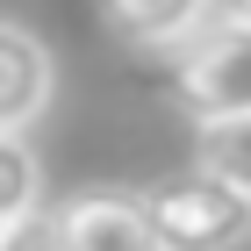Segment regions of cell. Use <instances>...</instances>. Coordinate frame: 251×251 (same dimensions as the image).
<instances>
[{
  "label": "cell",
  "instance_id": "2",
  "mask_svg": "<svg viewBox=\"0 0 251 251\" xmlns=\"http://www.w3.org/2000/svg\"><path fill=\"white\" fill-rule=\"evenodd\" d=\"M151 215L173 251H237L251 237V194L237 179H223L215 165H194V173L158 179L151 194Z\"/></svg>",
  "mask_w": 251,
  "mask_h": 251
},
{
  "label": "cell",
  "instance_id": "8",
  "mask_svg": "<svg viewBox=\"0 0 251 251\" xmlns=\"http://www.w3.org/2000/svg\"><path fill=\"white\" fill-rule=\"evenodd\" d=\"M0 251H72V244H65L58 215H29V223H7L0 230Z\"/></svg>",
  "mask_w": 251,
  "mask_h": 251
},
{
  "label": "cell",
  "instance_id": "4",
  "mask_svg": "<svg viewBox=\"0 0 251 251\" xmlns=\"http://www.w3.org/2000/svg\"><path fill=\"white\" fill-rule=\"evenodd\" d=\"M58 94V58L43 50L22 22L0 29V129H29Z\"/></svg>",
  "mask_w": 251,
  "mask_h": 251
},
{
  "label": "cell",
  "instance_id": "6",
  "mask_svg": "<svg viewBox=\"0 0 251 251\" xmlns=\"http://www.w3.org/2000/svg\"><path fill=\"white\" fill-rule=\"evenodd\" d=\"M36 215V158L22 144V129H0V230Z\"/></svg>",
  "mask_w": 251,
  "mask_h": 251
},
{
  "label": "cell",
  "instance_id": "7",
  "mask_svg": "<svg viewBox=\"0 0 251 251\" xmlns=\"http://www.w3.org/2000/svg\"><path fill=\"white\" fill-rule=\"evenodd\" d=\"M201 165H215L223 179H237V187L251 194V115L208 122V129H201Z\"/></svg>",
  "mask_w": 251,
  "mask_h": 251
},
{
  "label": "cell",
  "instance_id": "1",
  "mask_svg": "<svg viewBox=\"0 0 251 251\" xmlns=\"http://www.w3.org/2000/svg\"><path fill=\"white\" fill-rule=\"evenodd\" d=\"M173 100L201 129L251 115V22H201L187 43H173Z\"/></svg>",
  "mask_w": 251,
  "mask_h": 251
},
{
  "label": "cell",
  "instance_id": "9",
  "mask_svg": "<svg viewBox=\"0 0 251 251\" xmlns=\"http://www.w3.org/2000/svg\"><path fill=\"white\" fill-rule=\"evenodd\" d=\"M223 15H230V22H251V0H223Z\"/></svg>",
  "mask_w": 251,
  "mask_h": 251
},
{
  "label": "cell",
  "instance_id": "3",
  "mask_svg": "<svg viewBox=\"0 0 251 251\" xmlns=\"http://www.w3.org/2000/svg\"><path fill=\"white\" fill-rule=\"evenodd\" d=\"M72 251H173L144 194H79L58 208Z\"/></svg>",
  "mask_w": 251,
  "mask_h": 251
},
{
  "label": "cell",
  "instance_id": "5",
  "mask_svg": "<svg viewBox=\"0 0 251 251\" xmlns=\"http://www.w3.org/2000/svg\"><path fill=\"white\" fill-rule=\"evenodd\" d=\"M215 0H108V22H115L129 43H158V50H173L187 43L201 22H208Z\"/></svg>",
  "mask_w": 251,
  "mask_h": 251
}]
</instances>
